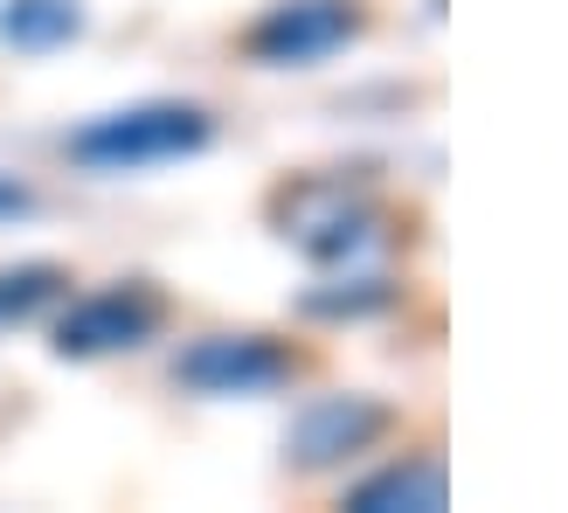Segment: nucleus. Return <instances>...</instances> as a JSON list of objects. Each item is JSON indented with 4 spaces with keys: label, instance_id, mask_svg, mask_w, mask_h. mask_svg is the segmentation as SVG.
<instances>
[{
    "label": "nucleus",
    "instance_id": "9b49d317",
    "mask_svg": "<svg viewBox=\"0 0 568 513\" xmlns=\"http://www.w3.org/2000/svg\"><path fill=\"white\" fill-rule=\"evenodd\" d=\"M14 215H36V188L14 181V174H0V222H14Z\"/></svg>",
    "mask_w": 568,
    "mask_h": 513
},
{
    "label": "nucleus",
    "instance_id": "9d476101",
    "mask_svg": "<svg viewBox=\"0 0 568 513\" xmlns=\"http://www.w3.org/2000/svg\"><path fill=\"white\" fill-rule=\"evenodd\" d=\"M395 299V284L388 278H339V284H326V292H305L298 299V312L305 320H367V312H388Z\"/></svg>",
    "mask_w": 568,
    "mask_h": 513
},
{
    "label": "nucleus",
    "instance_id": "1a4fd4ad",
    "mask_svg": "<svg viewBox=\"0 0 568 513\" xmlns=\"http://www.w3.org/2000/svg\"><path fill=\"white\" fill-rule=\"evenodd\" d=\"M63 292H70V271L63 264H14V271H0V326L36 320V312L55 305Z\"/></svg>",
    "mask_w": 568,
    "mask_h": 513
},
{
    "label": "nucleus",
    "instance_id": "6e6552de",
    "mask_svg": "<svg viewBox=\"0 0 568 513\" xmlns=\"http://www.w3.org/2000/svg\"><path fill=\"white\" fill-rule=\"evenodd\" d=\"M83 36V0H14L0 14V42L21 49V56H49V49H70Z\"/></svg>",
    "mask_w": 568,
    "mask_h": 513
},
{
    "label": "nucleus",
    "instance_id": "39448f33",
    "mask_svg": "<svg viewBox=\"0 0 568 513\" xmlns=\"http://www.w3.org/2000/svg\"><path fill=\"white\" fill-rule=\"evenodd\" d=\"M277 215H284V237H292L305 256H320V264L354 256L367 237L382 230V209L367 202L361 188H347V181H298V188H284Z\"/></svg>",
    "mask_w": 568,
    "mask_h": 513
},
{
    "label": "nucleus",
    "instance_id": "f03ea898",
    "mask_svg": "<svg viewBox=\"0 0 568 513\" xmlns=\"http://www.w3.org/2000/svg\"><path fill=\"white\" fill-rule=\"evenodd\" d=\"M166 326V292L153 278H119L104 292L77 299L55 320V354L63 361H104V354H132Z\"/></svg>",
    "mask_w": 568,
    "mask_h": 513
},
{
    "label": "nucleus",
    "instance_id": "423d86ee",
    "mask_svg": "<svg viewBox=\"0 0 568 513\" xmlns=\"http://www.w3.org/2000/svg\"><path fill=\"white\" fill-rule=\"evenodd\" d=\"M382 431H388V403H375V395H320L284 431V465L326 472L339 459H354V451H367Z\"/></svg>",
    "mask_w": 568,
    "mask_h": 513
},
{
    "label": "nucleus",
    "instance_id": "20e7f679",
    "mask_svg": "<svg viewBox=\"0 0 568 513\" xmlns=\"http://www.w3.org/2000/svg\"><path fill=\"white\" fill-rule=\"evenodd\" d=\"M367 36V8L361 0H277V8L243 36V49L271 70H305L320 56L347 49Z\"/></svg>",
    "mask_w": 568,
    "mask_h": 513
},
{
    "label": "nucleus",
    "instance_id": "7ed1b4c3",
    "mask_svg": "<svg viewBox=\"0 0 568 513\" xmlns=\"http://www.w3.org/2000/svg\"><path fill=\"white\" fill-rule=\"evenodd\" d=\"M298 375V354L271 333H202L174 354V382L187 395H271Z\"/></svg>",
    "mask_w": 568,
    "mask_h": 513
},
{
    "label": "nucleus",
    "instance_id": "0eeeda50",
    "mask_svg": "<svg viewBox=\"0 0 568 513\" xmlns=\"http://www.w3.org/2000/svg\"><path fill=\"white\" fill-rule=\"evenodd\" d=\"M444 459H409V465H388V472H375V479H361V486L347 493V506L354 513H437L444 506Z\"/></svg>",
    "mask_w": 568,
    "mask_h": 513
},
{
    "label": "nucleus",
    "instance_id": "f257e3e1",
    "mask_svg": "<svg viewBox=\"0 0 568 513\" xmlns=\"http://www.w3.org/2000/svg\"><path fill=\"white\" fill-rule=\"evenodd\" d=\"M215 139V119L202 104H125L104 119L77 125L63 139V153L91 174H139V167H166V160H194Z\"/></svg>",
    "mask_w": 568,
    "mask_h": 513
}]
</instances>
